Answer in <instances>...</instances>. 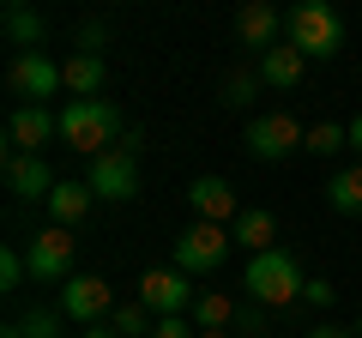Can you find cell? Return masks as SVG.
<instances>
[{
	"mask_svg": "<svg viewBox=\"0 0 362 338\" xmlns=\"http://www.w3.org/2000/svg\"><path fill=\"white\" fill-rule=\"evenodd\" d=\"M326 206H332L338 218H362V163L338 169L332 182H326Z\"/></svg>",
	"mask_w": 362,
	"mask_h": 338,
	"instance_id": "cell-20",
	"label": "cell"
},
{
	"mask_svg": "<svg viewBox=\"0 0 362 338\" xmlns=\"http://www.w3.org/2000/svg\"><path fill=\"white\" fill-rule=\"evenodd\" d=\"M6 187H13L18 199H42V206H49V194H54L61 182H54L49 157H18V151H6Z\"/></svg>",
	"mask_w": 362,
	"mask_h": 338,
	"instance_id": "cell-14",
	"label": "cell"
},
{
	"mask_svg": "<svg viewBox=\"0 0 362 338\" xmlns=\"http://www.w3.org/2000/svg\"><path fill=\"white\" fill-rule=\"evenodd\" d=\"M199 338H230V332H199Z\"/></svg>",
	"mask_w": 362,
	"mask_h": 338,
	"instance_id": "cell-33",
	"label": "cell"
},
{
	"mask_svg": "<svg viewBox=\"0 0 362 338\" xmlns=\"http://www.w3.org/2000/svg\"><path fill=\"white\" fill-rule=\"evenodd\" d=\"M61 139V115H49V109H30L18 103L13 115H6V145H13L18 157H42V145Z\"/></svg>",
	"mask_w": 362,
	"mask_h": 338,
	"instance_id": "cell-12",
	"label": "cell"
},
{
	"mask_svg": "<svg viewBox=\"0 0 362 338\" xmlns=\"http://www.w3.org/2000/svg\"><path fill=\"white\" fill-rule=\"evenodd\" d=\"M356 338H362V320H356Z\"/></svg>",
	"mask_w": 362,
	"mask_h": 338,
	"instance_id": "cell-34",
	"label": "cell"
},
{
	"mask_svg": "<svg viewBox=\"0 0 362 338\" xmlns=\"http://www.w3.org/2000/svg\"><path fill=\"white\" fill-rule=\"evenodd\" d=\"M235 247H247V260L254 254H272L278 247V211H266V206H247L242 218H235Z\"/></svg>",
	"mask_w": 362,
	"mask_h": 338,
	"instance_id": "cell-16",
	"label": "cell"
},
{
	"mask_svg": "<svg viewBox=\"0 0 362 338\" xmlns=\"http://www.w3.org/2000/svg\"><path fill=\"white\" fill-rule=\"evenodd\" d=\"M187 206H194L199 223H223V230H235V218L247 211L223 175H199V182H187Z\"/></svg>",
	"mask_w": 362,
	"mask_h": 338,
	"instance_id": "cell-11",
	"label": "cell"
},
{
	"mask_svg": "<svg viewBox=\"0 0 362 338\" xmlns=\"http://www.w3.org/2000/svg\"><path fill=\"white\" fill-rule=\"evenodd\" d=\"M344 145H350V127H338V121H320V127H308L302 151H314V157H332V151H344Z\"/></svg>",
	"mask_w": 362,
	"mask_h": 338,
	"instance_id": "cell-24",
	"label": "cell"
},
{
	"mask_svg": "<svg viewBox=\"0 0 362 338\" xmlns=\"http://www.w3.org/2000/svg\"><path fill=\"white\" fill-rule=\"evenodd\" d=\"M73 254H78L73 230L49 223V230H37V235H30L25 266H30V278H37V284H66V278H73Z\"/></svg>",
	"mask_w": 362,
	"mask_h": 338,
	"instance_id": "cell-9",
	"label": "cell"
},
{
	"mask_svg": "<svg viewBox=\"0 0 362 338\" xmlns=\"http://www.w3.org/2000/svg\"><path fill=\"white\" fill-rule=\"evenodd\" d=\"M61 78H66V103H97V91H103L109 66H103V54L73 49V54L61 61Z\"/></svg>",
	"mask_w": 362,
	"mask_h": 338,
	"instance_id": "cell-15",
	"label": "cell"
},
{
	"mask_svg": "<svg viewBox=\"0 0 362 338\" xmlns=\"http://www.w3.org/2000/svg\"><path fill=\"white\" fill-rule=\"evenodd\" d=\"M259 85H266L259 73H247V66H230V73H223V103H230V109H247V103L259 97Z\"/></svg>",
	"mask_w": 362,
	"mask_h": 338,
	"instance_id": "cell-23",
	"label": "cell"
},
{
	"mask_svg": "<svg viewBox=\"0 0 362 338\" xmlns=\"http://www.w3.org/2000/svg\"><path fill=\"white\" fill-rule=\"evenodd\" d=\"M90 199H97V194H90L85 182H61V187L49 194V218L61 223V230H78V223L90 218Z\"/></svg>",
	"mask_w": 362,
	"mask_h": 338,
	"instance_id": "cell-18",
	"label": "cell"
},
{
	"mask_svg": "<svg viewBox=\"0 0 362 338\" xmlns=\"http://www.w3.org/2000/svg\"><path fill=\"white\" fill-rule=\"evenodd\" d=\"M78 338H121V332H115V326L103 320V326H85V332H78Z\"/></svg>",
	"mask_w": 362,
	"mask_h": 338,
	"instance_id": "cell-32",
	"label": "cell"
},
{
	"mask_svg": "<svg viewBox=\"0 0 362 338\" xmlns=\"http://www.w3.org/2000/svg\"><path fill=\"white\" fill-rule=\"evenodd\" d=\"M302 302H308V308H332V302H338V284H332V278H308V290H302Z\"/></svg>",
	"mask_w": 362,
	"mask_h": 338,
	"instance_id": "cell-27",
	"label": "cell"
},
{
	"mask_svg": "<svg viewBox=\"0 0 362 338\" xmlns=\"http://www.w3.org/2000/svg\"><path fill=\"white\" fill-rule=\"evenodd\" d=\"M42 30H49V25H42V13H30V6H18V0L6 6V42H13L18 54L42 49Z\"/></svg>",
	"mask_w": 362,
	"mask_h": 338,
	"instance_id": "cell-21",
	"label": "cell"
},
{
	"mask_svg": "<svg viewBox=\"0 0 362 338\" xmlns=\"http://www.w3.org/2000/svg\"><path fill=\"white\" fill-rule=\"evenodd\" d=\"M85 187H90L97 199H115V206L139 199V133H133V139H121L115 151L90 157V175H85Z\"/></svg>",
	"mask_w": 362,
	"mask_h": 338,
	"instance_id": "cell-4",
	"label": "cell"
},
{
	"mask_svg": "<svg viewBox=\"0 0 362 338\" xmlns=\"http://www.w3.org/2000/svg\"><path fill=\"white\" fill-rule=\"evenodd\" d=\"M302 338H356V332H350V326H332V320H320V326H308Z\"/></svg>",
	"mask_w": 362,
	"mask_h": 338,
	"instance_id": "cell-29",
	"label": "cell"
},
{
	"mask_svg": "<svg viewBox=\"0 0 362 338\" xmlns=\"http://www.w3.org/2000/svg\"><path fill=\"white\" fill-rule=\"evenodd\" d=\"M235 326H247V332H266V308H242V314H235Z\"/></svg>",
	"mask_w": 362,
	"mask_h": 338,
	"instance_id": "cell-30",
	"label": "cell"
},
{
	"mask_svg": "<svg viewBox=\"0 0 362 338\" xmlns=\"http://www.w3.org/2000/svg\"><path fill=\"white\" fill-rule=\"evenodd\" d=\"M259 78H266L272 91H296L302 85V73H308V61H302L296 49H290V42H278V49H266L259 54V66H254Z\"/></svg>",
	"mask_w": 362,
	"mask_h": 338,
	"instance_id": "cell-17",
	"label": "cell"
},
{
	"mask_svg": "<svg viewBox=\"0 0 362 338\" xmlns=\"http://www.w3.org/2000/svg\"><path fill=\"white\" fill-rule=\"evenodd\" d=\"M230 247H235V235L223 230V223H187V230L175 235V260L169 266H181L187 278H206V272H218L223 260H230Z\"/></svg>",
	"mask_w": 362,
	"mask_h": 338,
	"instance_id": "cell-5",
	"label": "cell"
},
{
	"mask_svg": "<svg viewBox=\"0 0 362 338\" xmlns=\"http://www.w3.org/2000/svg\"><path fill=\"white\" fill-rule=\"evenodd\" d=\"M30 278V266H25V254H18V247H6V254H0V284L6 290H18Z\"/></svg>",
	"mask_w": 362,
	"mask_h": 338,
	"instance_id": "cell-26",
	"label": "cell"
},
{
	"mask_svg": "<svg viewBox=\"0 0 362 338\" xmlns=\"http://www.w3.org/2000/svg\"><path fill=\"white\" fill-rule=\"evenodd\" d=\"M61 139L73 145V151L85 157H103L121 145V109L109 103V97H97V103H66L61 109Z\"/></svg>",
	"mask_w": 362,
	"mask_h": 338,
	"instance_id": "cell-3",
	"label": "cell"
},
{
	"mask_svg": "<svg viewBox=\"0 0 362 338\" xmlns=\"http://www.w3.org/2000/svg\"><path fill=\"white\" fill-rule=\"evenodd\" d=\"M302 139H308V127H302L296 115H284V109H278V115H254L247 133H242L247 157H259V163H284V157H296Z\"/></svg>",
	"mask_w": 362,
	"mask_h": 338,
	"instance_id": "cell-7",
	"label": "cell"
},
{
	"mask_svg": "<svg viewBox=\"0 0 362 338\" xmlns=\"http://www.w3.org/2000/svg\"><path fill=\"white\" fill-rule=\"evenodd\" d=\"M109 326H115L121 338H151V326H157V314L145 308L139 296H133V302H115V314H109Z\"/></svg>",
	"mask_w": 362,
	"mask_h": 338,
	"instance_id": "cell-22",
	"label": "cell"
},
{
	"mask_svg": "<svg viewBox=\"0 0 362 338\" xmlns=\"http://www.w3.org/2000/svg\"><path fill=\"white\" fill-rule=\"evenodd\" d=\"M344 127H350V151H356V157H362V115H350V121H344Z\"/></svg>",
	"mask_w": 362,
	"mask_h": 338,
	"instance_id": "cell-31",
	"label": "cell"
},
{
	"mask_svg": "<svg viewBox=\"0 0 362 338\" xmlns=\"http://www.w3.org/2000/svg\"><path fill=\"white\" fill-rule=\"evenodd\" d=\"M151 338H199V332H194V320H187V314H169V320L151 326Z\"/></svg>",
	"mask_w": 362,
	"mask_h": 338,
	"instance_id": "cell-28",
	"label": "cell"
},
{
	"mask_svg": "<svg viewBox=\"0 0 362 338\" xmlns=\"http://www.w3.org/2000/svg\"><path fill=\"white\" fill-rule=\"evenodd\" d=\"M284 42L302 61H332V54L344 49V18H338V6H326V0H302V6L284 13Z\"/></svg>",
	"mask_w": 362,
	"mask_h": 338,
	"instance_id": "cell-2",
	"label": "cell"
},
{
	"mask_svg": "<svg viewBox=\"0 0 362 338\" xmlns=\"http://www.w3.org/2000/svg\"><path fill=\"white\" fill-rule=\"evenodd\" d=\"M242 290L254 296V308H266V314H284V308H296V302H302L308 278H302V260L290 254L284 242H278L272 254H254V260H247Z\"/></svg>",
	"mask_w": 362,
	"mask_h": 338,
	"instance_id": "cell-1",
	"label": "cell"
},
{
	"mask_svg": "<svg viewBox=\"0 0 362 338\" xmlns=\"http://www.w3.org/2000/svg\"><path fill=\"white\" fill-rule=\"evenodd\" d=\"M235 37H242V49H254V54L278 49V42H284V13L266 6V0H247L242 13H235Z\"/></svg>",
	"mask_w": 362,
	"mask_h": 338,
	"instance_id": "cell-13",
	"label": "cell"
},
{
	"mask_svg": "<svg viewBox=\"0 0 362 338\" xmlns=\"http://www.w3.org/2000/svg\"><path fill=\"white\" fill-rule=\"evenodd\" d=\"M54 308H61L66 320H78V326H103L109 314H115V290L97 272H73L61 284V302H54Z\"/></svg>",
	"mask_w": 362,
	"mask_h": 338,
	"instance_id": "cell-10",
	"label": "cell"
},
{
	"mask_svg": "<svg viewBox=\"0 0 362 338\" xmlns=\"http://www.w3.org/2000/svg\"><path fill=\"white\" fill-rule=\"evenodd\" d=\"M6 91H13L18 103H30V109H49V97H61V91H66L61 61H49L42 49L13 54V66H6Z\"/></svg>",
	"mask_w": 362,
	"mask_h": 338,
	"instance_id": "cell-6",
	"label": "cell"
},
{
	"mask_svg": "<svg viewBox=\"0 0 362 338\" xmlns=\"http://www.w3.org/2000/svg\"><path fill=\"white\" fill-rule=\"evenodd\" d=\"M235 314H242V308H235L230 290H199V302H194V314H187V320H194L199 332H230Z\"/></svg>",
	"mask_w": 362,
	"mask_h": 338,
	"instance_id": "cell-19",
	"label": "cell"
},
{
	"mask_svg": "<svg viewBox=\"0 0 362 338\" xmlns=\"http://www.w3.org/2000/svg\"><path fill=\"white\" fill-rule=\"evenodd\" d=\"M61 320H66L61 308L37 302V308H25V320H18V326H25V338H61Z\"/></svg>",
	"mask_w": 362,
	"mask_h": 338,
	"instance_id": "cell-25",
	"label": "cell"
},
{
	"mask_svg": "<svg viewBox=\"0 0 362 338\" xmlns=\"http://www.w3.org/2000/svg\"><path fill=\"white\" fill-rule=\"evenodd\" d=\"M133 296H139L157 320H169V314H194L199 290H194V278L181 272V266H151V272L139 278V290H133Z\"/></svg>",
	"mask_w": 362,
	"mask_h": 338,
	"instance_id": "cell-8",
	"label": "cell"
}]
</instances>
